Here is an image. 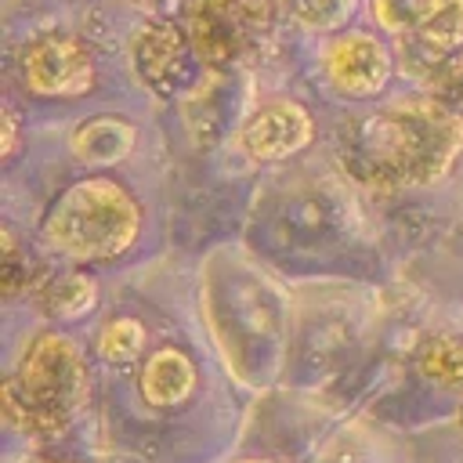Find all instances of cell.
<instances>
[{
    "instance_id": "6da1fadb",
    "label": "cell",
    "mask_w": 463,
    "mask_h": 463,
    "mask_svg": "<svg viewBox=\"0 0 463 463\" xmlns=\"http://www.w3.org/2000/svg\"><path fill=\"white\" fill-rule=\"evenodd\" d=\"M463 152V116L438 98L391 101L347 130L344 156L351 170L380 188L434 184Z\"/></svg>"
},
{
    "instance_id": "7a4b0ae2",
    "label": "cell",
    "mask_w": 463,
    "mask_h": 463,
    "mask_svg": "<svg viewBox=\"0 0 463 463\" xmlns=\"http://www.w3.org/2000/svg\"><path fill=\"white\" fill-rule=\"evenodd\" d=\"M90 398V373L83 351L61 333H40L4 380V416L29 438L65 434Z\"/></svg>"
},
{
    "instance_id": "3957f363",
    "label": "cell",
    "mask_w": 463,
    "mask_h": 463,
    "mask_svg": "<svg viewBox=\"0 0 463 463\" xmlns=\"http://www.w3.org/2000/svg\"><path fill=\"white\" fill-rule=\"evenodd\" d=\"M141 224L134 195L109 177H83L69 184L43 217V239L69 260L119 257Z\"/></svg>"
},
{
    "instance_id": "277c9868",
    "label": "cell",
    "mask_w": 463,
    "mask_h": 463,
    "mask_svg": "<svg viewBox=\"0 0 463 463\" xmlns=\"http://www.w3.org/2000/svg\"><path fill=\"white\" fill-rule=\"evenodd\" d=\"M279 0H195L188 7V40L213 72H235L260 61L279 33Z\"/></svg>"
},
{
    "instance_id": "5b68a950",
    "label": "cell",
    "mask_w": 463,
    "mask_h": 463,
    "mask_svg": "<svg viewBox=\"0 0 463 463\" xmlns=\"http://www.w3.org/2000/svg\"><path fill=\"white\" fill-rule=\"evenodd\" d=\"M22 80L40 98H76L98 80L90 51L69 33H43L22 51Z\"/></svg>"
},
{
    "instance_id": "8992f818",
    "label": "cell",
    "mask_w": 463,
    "mask_h": 463,
    "mask_svg": "<svg viewBox=\"0 0 463 463\" xmlns=\"http://www.w3.org/2000/svg\"><path fill=\"white\" fill-rule=\"evenodd\" d=\"M195 51L188 40V29H177L174 22H148L130 40V65L137 83H145L156 98H174L192 83Z\"/></svg>"
},
{
    "instance_id": "52a82bcc",
    "label": "cell",
    "mask_w": 463,
    "mask_h": 463,
    "mask_svg": "<svg viewBox=\"0 0 463 463\" xmlns=\"http://www.w3.org/2000/svg\"><path fill=\"white\" fill-rule=\"evenodd\" d=\"M326 76L347 98H373L391 80V54L373 33H344L326 47Z\"/></svg>"
},
{
    "instance_id": "ba28073f",
    "label": "cell",
    "mask_w": 463,
    "mask_h": 463,
    "mask_svg": "<svg viewBox=\"0 0 463 463\" xmlns=\"http://www.w3.org/2000/svg\"><path fill=\"white\" fill-rule=\"evenodd\" d=\"M311 141V116L297 101H271L260 105L239 130V145L250 159L271 163L300 152Z\"/></svg>"
},
{
    "instance_id": "9c48e42d",
    "label": "cell",
    "mask_w": 463,
    "mask_h": 463,
    "mask_svg": "<svg viewBox=\"0 0 463 463\" xmlns=\"http://www.w3.org/2000/svg\"><path fill=\"white\" fill-rule=\"evenodd\" d=\"M195 391V365L181 347H156L141 369V394L156 409H174Z\"/></svg>"
},
{
    "instance_id": "30bf717a",
    "label": "cell",
    "mask_w": 463,
    "mask_h": 463,
    "mask_svg": "<svg viewBox=\"0 0 463 463\" xmlns=\"http://www.w3.org/2000/svg\"><path fill=\"white\" fill-rule=\"evenodd\" d=\"M72 156L87 166H109L116 159H123L134 148V127L127 119L116 116H98L87 119L72 130Z\"/></svg>"
},
{
    "instance_id": "8fae6325",
    "label": "cell",
    "mask_w": 463,
    "mask_h": 463,
    "mask_svg": "<svg viewBox=\"0 0 463 463\" xmlns=\"http://www.w3.org/2000/svg\"><path fill=\"white\" fill-rule=\"evenodd\" d=\"M412 47L427 61H452L463 47V0H438L412 29Z\"/></svg>"
},
{
    "instance_id": "7c38bea8",
    "label": "cell",
    "mask_w": 463,
    "mask_h": 463,
    "mask_svg": "<svg viewBox=\"0 0 463 463\" xmlns=\"http://www.w3.org/2000/svg\"><path fill=\"white\" fill-rule=\"evenodd\" d=\"M36 300L54 318H80L98 304V286L83 271H54L36 286Z\"/></svg>"
},
{
    "instance_id": "4fadbf2b",
    "label": "cell",
    "mask_w": 463,
    "mask_h": 463,
    "mask_svg": "<svg viewBox=\"0 0 463 463\" xmlns=\"http://www.w3.org/2000/svg\"><path fill=\"white\" fill-rule=\"evenodd\" d=\"M420 373L438 387H463V336L438 333L420 347Z\"/></svg>"
},
{
    "instance_id": "5bb4252c",
    "label": "cell",
    "mask_w": 463,
    "mask_h": 463,
    "mask_svg": "<svg viewBox=\"0 0 463 463\" xmlns=\"http://www.w3.org/2000/svg\"><path fill=\"white\" fill-rule=\"evenodd\" d=\"M279 7L293 25L307 33H333L351 18L354 0H279Z\"/></svg>"
},
{
    "instance_id": "9a60e30c",
    "label": "cell",
    "mask_w": 463,
    "mask_h": 463,
    "mask_svg": "<svg viewBox=\"0 0 463 463\" xmlns=\"http://www.w3.org/2000/svg\"><path fill=\"white\" fill-rule=\"evenodd\" d=\"M98 351L109 362H130L145 351V326L137 318H112L101 336H98Z\"/></svg>"
},
{
    "instance_id": "2e32d148",
    "label": "cell",
    "mask_w": 463,
    "mask_h": 463,
    "mask_svg": "<svg viewBox=\"0 0 463 463\" xmlns=\"http://www.w3.org/2000/svg\"><path fill=\"white\" fill-rule=\"evenodd\" d=\"M438 0H373V14L387 33H412Z\"/></svg>"
},
{
    "instance_id": "e0dca14e",
    "label": "cell",
    "mask_w": 463,
    "mask_h": 463,
    "mask_svg": "<svg viewBox=\"0 0 463 463\" xmlns=\"http://www.w3.org/2000/svg\"><path fill=\"white\" fill-rule=\"evenodd\" d=\"M445 109H452L456 116H463V54H456L452 61H445L434 76V94Z\"/></svg>"
},
{
    "instance_id": "ac0fdd59",
    "label": "cell",
    "mask_w": 463,
    "mask_h": 463,
    "mask_svg": "<svg viewBox=\"0 0 463 463\" xmlns=\"http://www.w3.org/2000/svg\"><path fill=\"white\" fill-rule=\"evenodd\" d=\"M25 282H29V271H25V264H22V253H18L14 235H11V228H7V232H4V289L14 297Z\"/></svg>"
},
{
    "instance_id": "d6986e66",
    "label": "cell",
    "mask_w": 463,
    "mask_h": 463,
    "mask_svg": "<svg viewBox=\"0 0 463 463\" xmlns=\"http://www.w3.org/2000/svg\"><path fill=\"white\" fill-rule=\"evenodd\" d=\"M14 148H18V119L11 109H4V159L14 156Z\"/></svg>"
},
{
    "instance_id": "ffe728a7",
    "label": "cell",
    "mask_w": 463,
    "mask_h": 463,
    "mask_svg": "<svg viewBox=\"0 0 463 463\" xmlns=\"http://www.w3.org/2000/svg\"><path fill=\"white\" fill-rule=\"evenodd\" d=\"M127 4H134V7H145V11H166V7H174L177 0H127Z\"/></svg>"
},
{
    "instance_id": "44dd1931",
    "label": "cell",
    "mask_w": 463,
    "mask_h": 463,
    "mask_svg": "<svg viewBox=\"0 0 463 463\" xmlns=\"http://www.w3.org/2000/svg\"><path fill=\"white\" fill-rule=\"evenodd\" d=\"M242 463H271V459H242Z\"/></svg>"
},
{
    "instance_id": "7402d4cb",
    "label": "cell",
    "mask_w": 463,
    "mask_h": 463,
    "mask_svg": "<svg viewBox=\"0 0 463 463\" xmlns=\"http://www.w3.org/2000/svg\"><path fill=\"white\" fill-rule=\"evenodd\" d=\"M459 423H463V412H459Z\"/></svg>"
},
{
    "instance_id": "603a6c76",
    "label": "cell",
    "mask_w": 463,
    "mask_h": 463,
    "mask_svg": "<svg viewBox=\"0 0 463 463\" xmlns=\"http://www.w3.org/2000/svg\"><path fill=\"white\" fill-rule=\"evenodd\" d=\"M47 463H54V459H47Z\"/></svg>"
}]
</instances>
